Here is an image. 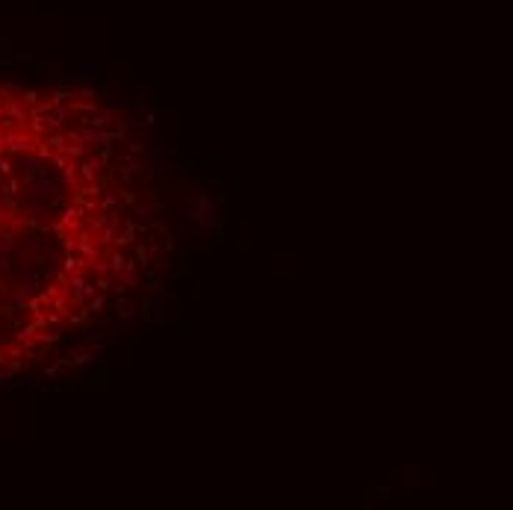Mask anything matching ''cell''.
Listing matches in <instances>:
<instances>
[{"label": "cell", "instance_id": "7a4b0ae2", "mask_svg": "<svg viewBox=\"0 0 513 510\" xmlns=\"http://www.w3.org/2000/svg\"><path fill=\"white\" fill-rule=\"evenodd\" d=\"M154 174L157 177H163V174H180V166L171 157H157L154 160Z\"/></svg>", "mask_w": 513, "mask_h": 510}, {"label": "cell", "instance_id": "6da1fadb", "mask_svg": "<svg viewBox=\"0 0 513 510\" xmlns=\"http://www.w3.org/2000/svg\"><path fill=\"white\" fill-rule=\"evenodd\" d=\"M215 215H218V201H215L212 195H206V192H201L198 201L186 209V218H189L192 224H212Z\"/></svg>", "mask_w": 513, "mask_h": 510}, {"label": "cell", "instance_id": "277c9868", "mask_svg": "<svg viewBox=\"0 0 513 510\" xmlns=\"http://www.w3.org/2000/svg\"><path fill=\"white\" fill-rule=\"evenodd\" d=\"M154 316H157V319H166V301H157V304H154Z\"/></svg>", "mask_w": 513, "mask_h": 510}, {"label": "cell", "instance_id": "3957f363", "mask_svg": "<svg viewBox=\"0 0 513 510\" xmlns=\"http://www.w3.org/2000/svg\"><path fill=\"white\" fill-rule=\"evenodd\" d=\"M136 212L142 215V218H151V215H154V204H139Z\"/></svg>", "mask_w": 513, "mask_h": 510}]
</instances>
